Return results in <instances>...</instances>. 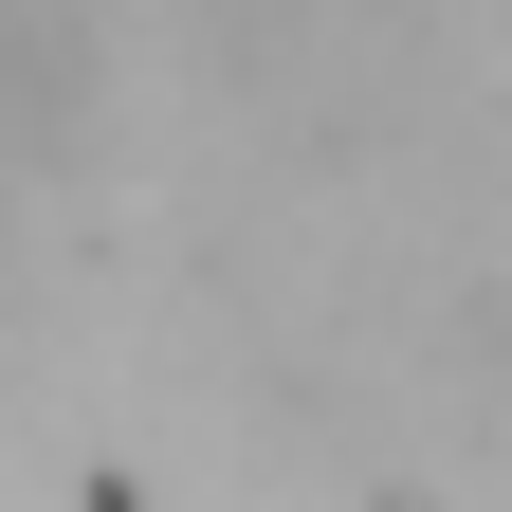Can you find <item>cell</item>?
<instances>
[{"instance_id": "6da1fadb", "label": "cell", "mask_w": 512, "mask_h": 512, "mask_svg": "<svg viewBox=\"0 0 512 512\" xmlns=\"http://www.w3.org/2000/svg\"><path fill=\"white\" fill-rule=\"evenodd\" d=\"M92 92H110L92 0H0V183L74 165V147H92Z\"/></svg>"}, {"instance_id": "7a4b0ae2", "label": "cell", "mask_w": 512, "mask_h": 512, "mask_svg": "<svg viewBox=\"0 0 512 512\" xmlns=\"http://www.w3.org/2000/svg\"><path fill=\"white\" fill-rule=\"evenodd\" d=\"M348 19H366V0H202V37H220V55H330Z\"/></svg>"}]
</instances>
